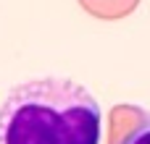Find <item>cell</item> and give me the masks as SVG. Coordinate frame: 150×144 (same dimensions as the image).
Listing matches in <instances>:
<instances>
[{"mask_svg":"<svg viewBox=\"0 0 150 144\" xmlns=\"http://www.w3.org/2000/svg\"><path fill=\"white\" fill-rule=\"evenodd\" d=\"M100 131L98 100L66 76L21 81L0 105V144H100Z\"/></svg>","mask_w":150,"mask_h":144,"instance_id":"6da1fadb","label":"cell"},{"mask_svg":"<svg viewBox=\"0 0 150 144\" xmlns=\"http://www.w3.org/2000/svg\"><path fill=\"white\" fill-rule=\"evenodd\" d=\"M121 144H150V118H148V121H142V123H140V126H137V129H134Z\"/></svg>","mask_w":150,"mask_h":144,"instance_id":"7a4b0ae2","label":"cell"}]
</instances>
